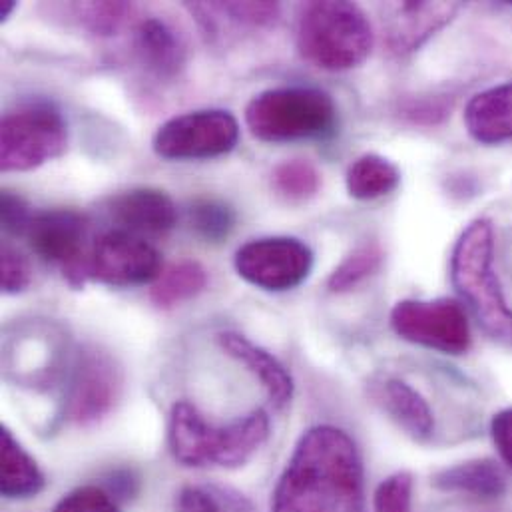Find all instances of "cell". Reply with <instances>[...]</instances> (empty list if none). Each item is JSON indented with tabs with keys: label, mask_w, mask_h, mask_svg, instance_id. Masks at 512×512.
I'll list each match as a JSON object with an SVG mask.
<instances>
[{
	"label": "cell",
	"mask_w": 512,
	"mask_h": 512,
	"mask_svg": "<svg viewBox=\"0 0 512 512\" xmlns=\"http://www.w3.org/2000/svg\"><path fill=\"white\" fill-rule=\"evenodd\" d=\"M295 40L303 60L327 72H343L369 58L375 32L361 6L329 0L301 10Z\"/></svg>",
	"instance_id": "cell-4"
},
{
	"label": "cell",
	"mask_w": 512,
	"mask_h": 512,
	"mask_svg": "<svg viewBox=\"0 0 512 512\" xmlns=\"http://www.w3.org/2000/svg\"><path fill=\"white\" fill-rule=\"evenodd\" d=\"M273 190L287 202L311 200L321 188V174L307 160H287L273 170Z\"/></svg>",
	"instance_id": "cell-24"
},
{
	"label": "cell",
	"mask_w": 512,
	"mask_h": 512,
	"mask_svg": "<svg viewBox=\"0 0 512 512\" xmlns=\"http://www.w3.org/2000/svg\"><path fill=\"white\" fill-rule=\"evenodd\" d=\"M459 4L447 2H403L389 8L387 44L397 54L417 50L437 30L447 26Z\"/></svg>",
	"instance_id": "cell-14"
},
{
	"label": "cell",
	"mask_w": 512,
	"mask_h": 512,
	"mask_svg": "<svg viewBox=\"0 0 512 512\" xmlns=\"http://www.w3.org/2000/svg\"><path fill=\"white\" fill-rule=\"evenodd\" d=\"M269 437V417L256 409L230 425L210 423L192 403L172 407L168 445L174 459L190 469L222 467L238 469L252 461Z\"/></svg>",
	"instance_id": "cell-2"
},
{
	"label": "cell",
	"mask_w": 512,
	"mask_h": 512,
	"mask_svg": "<svg viewBox=\"0 0 512 512\" xmlns=\"http://www.w3.org/2000/svg\"><path fill=\"white\" fill-rule=\"evenodd\" d=\"M30 206L14 192L4 190L0 198V218H2V230L8 236H26V230L32 222Z\"/></svg>",
	"instance_id": "cell-31"
},
{
	"label": "cell",
	"mask_w": 512,
	"mask_h": 512,
	"mask_svg": "<svg viewBox=\"0 0 512 512\" xmlns=\"http://www.w3.org/2000/svg\"><path fill=\"white\" fill-rule=\"evenodd\" d=\"M451 281L483 329L495 341L512 345V307L495 269L491 220H473L459 236L451 256Z\"/></svg>",
	"instance_id": "cell-3"
},
{
	"label": "cell",
	"mask_w": 512,
	"mask_h": 512,
	"mask_svg": "<svg viewBox=\"0 0 512 512\" xmlns=\"http://www.w3.org/2000/svg\"><path fill=\"white\" fill-rule=\"evenodd\" d=\"M254 138L269 144L327 138L337 128L335 100L319 88L281 86L259 92L246 106Z\"/></svg>",
	"instance_id": "cell-5"
},
{
	"label": "cell",
	"mask_w": 512,
	"mask_h": 512,
	"mask_svg": "<svg viewBox=\"0 0 512 512\" xmlns=\"http://www.w3.org/2000/svg\"><path fill=\"white\" fill-rule=\"evenodd\" d=\"M76 10L80 20L92 34L114 36L134 8L126 2H90L76 6Z\"/></svg>",
	"instance_id": "cell-26"
},
{
	"label": "cell",
	"mask_w": 512,
	"mask_h": 512,
	"mask_svg": "<svg viewBox=\"0 0 512 512\" xmlns=\"http://www.w3.org/2000/svg\"><path fill=\"white\" fill-rule=\"evenodd\" d=\"M379 401L391 419L413 439L427 441L433 435V411L419 391L401 379H389L381 387Z\"/></svg>",
	"instance_id": "cell-18"
},
{
	"label": "cell",
	"mask_w": 512,
	"mask_h": 512,
	"mask_svg": "<svg viewBox=\"0 0 512 512\" xmlns=\"http://www.w3.org/2000/svg\"><path fill=\"white\" fill-rule=\"evenodd\" d=\"M491 437L503 459L512 471V407L499 411L491 421Z\"/></svg>",
	"instance_id": "cell-33"
},
{
	"label": "cell",
	"mask_w": 512,
	"mask_h": 512,
	"mask_svg": "<svg viewBox=\"0 0 512 512\" xmlns=\"http://www.w3.org/2000/svg\"><path fill=\"white\" fill-rule=\"evenodd\" d=\"M313 250L297 238H259L244 244L234 265L242 279L263 291H289L301 285L313 269Z\"/></svg>",
	"instance_id": "cell-10"
},
{
	"label": "cell",
	"mask_w": 512,
	"mask_h": 512,
	"mask_svg": "<svg viewBox=\"0 0 512 512\" xmlns=\"http://www.w3.org/2000/svg\"><path fill=\"white\" fill-rule=\"evenodd\" d=\"M162 273V256L144 238L114 230L100 236L84 261V283L98 281L112 287L152 283Z\"/></svg>",
	"instance_id": "cell-9"
},
{
	"label": "cell",
	"mask_w": 512,
	"mask_h": 512,
	"mask_svg": "<svg viewBox=\"0 0 512 512\" xmlns=\"http://www.w3.org/2000/svg\"><path fill=\"white\" fill-rule=\"evenodd\" d=\"M401 184L399 168L379 156V154H363L359 156L345 174V186L353 200L371 202L395 192Z\"/></svg>",
	"instance_id": "cell-21"
},
{
	"label": "cell",
	"mask_w": 512,
	"mask_h": 512,
	"mask_svg": "<svg viewBox=\"0 0 512 512\" xmlns=\"http://www.w3.org/2000/svg\"><path fill=\"white\" fill-rule=\"evenodd\" d=\"M240 140L238 118L220 108L196 110L164 122L152 148L164 160H212L230 154Z\"/></svg>",
	"instance_id": "cell-7"
},
{
	"label": "cell",
	"mask_w": 512,
	"mask_h": 512,
	"mask_svg": "<svg viewBox=\"0 0 512 512\" xmlns=\"http://www.w3.org/2000/svg\"><path fill=\"white\" fill-rule=\"evenodd\" d=\"M465 126L479 144L512 142V82L475 94L465 108Z\"/></svg>",
	"instance_id": "cell-17"
},
{
	"label": "cell",
	"mask_w": 512,
	"mask_h": 512,
	"mask_svg": "<svg viewBox=\"0 0 512 512\" xmlns=\"http://www.w3.org/2000/svg\"><path fill=\"white\" fill-rule=\"evenodd\" d=\"M395 333L415 345L447 355H463L471 347V325L465 309L453 299H405L391 311Z\"/></svg>",
	"instance_id": "cell-8"
},
{
	"label": "cell",
	"mask_w": 512,
	"mask_h": 512,
	"mask_svg": "<svg viewBox=\"0 0 512 512\" xmlns=\"http://www.w3.org/2000/svg\"><path fill=\"white\" fill-rule=\"evenodd\" d=\"M134 52L140 64L162 80L176 78L188 60L182 36L164 20L148 18L134 32Z\"/></svg>",
	"instance_id": "cell-16"
},
{
	"label": "cell",
	"mask_w": 512,
	"mask_h": 512,
	"mask_svg": "<svg viewBox=\"0 0 512 512\" xmlns=\"http://www.w3.org/2000/svg\"><path fill=\"white\" fill-rule=\"evenodd\" d=\"M120 389L122 375L110 355L98 349L82 353L70 387V419L78 425L98 423L118 403Z\"/></svg>",
	"instance_id": "cell-12"
},
{
	"label": "cell",
	"mask_w": 512,
	"mask_h": 512,
	"mask_svg": "<svg viewBox=\"0 0 512 512\" xmlns=\"http://www.w3.org/2000/svg\"><path fill=\"white\" fill-rule=\"evenodd\" d=\"M88 220L74 210H48L32 216L26 240L32 252L46 263L58 265L64 279L80 289L84 287V261Z\"/></svg>",
	"instance_id": "cell-11"
},
{
	"label": "cell",
	"mask_w": 512,
	"mask_h": 512,
	"mask_svg": "<svg viewBox=\"0 0 512 512\" xmlns=\"http://www.w3.org/2000/svg\"><path fill=\"white\" fill-rule=\"evenodd\" d=\"M68 148V126L48 102L8 110L0 122V170L30 172L60 158Z\"/></svg>",
	"instance_id": "cell-6"
},
{
	"label": "cell",
	"mask_w": 512,
	"mask_h": 512,
	"mask_svg": "<svg viewBox=\"0 0 512 512\" xmlns=\"http://www.w3.org/2000/svg\"><path fill=\"white\" fill-rule=\"evenodd\" d=\"M2 481L0 491L6 499L36 497L44 489V475L36 461L22 449L8 429L0 431Z\"/></svg>",
	"instance_id": "cell-20"
},
{
	"label": "cell",
	"mask_w": 512,
	"mask_h": 512,
	"mask_svg": "<svg viewBox=\"0 0 512 512\" xmlns=\"http://www.w3.org/2000/svg\"><path fill=\"white\" fill-rule=\"evenodd\" d=\"M52 512H120V509L106 491L88 485L62 497Z\"/></svg>",
	"instance_id": "cell-30"
},
{
	"label": "cell",
	"mask_w": 512,
	"mask_h": 512,
	"mask_svg": "<svg viewBox=\"0 0 512 512\" xmlns=\"http://www.w3.org/2000/svg\"><path fill=\"white\" fill-rule=\"evenodd\" d=\"M271 512H367L363 461L353 439L333 425L303 433L273 491Z\"/></svg>",
	"instance_id": "cell-1"
},
{
	"label": "cell",
	"mask_w": 512,
	"mask_h": 512,
	"mask_svg": "<svg viewBox=\"0 0 512 512\" xmlns=\"http://www.w3.org/2000/svg\"><path fill=\"white\" fill-rule=\"evenodd\" d=\"M192 230L210 244H220L230 238L236 228L234 210L218 200H198L188 210Z\"/></svg>",
	"instance_id": "cell-25"
},
{
	"label": "cell",
	"mask_w": 512,
	"mask_h": 512,
	"mask_svg": "<svg viewBox=\"0 0 512 512\" xmlns=\"http://www.w3.org/2000/svg\"><path fill=\"white\" fill-rule=\"evenodd\" d=\"M218 341L232 359L242 363L256 379H259L269 401L277 409L289 405L293 397V379L289 371L269 351H265L263 347L250 341L246 335L236 331L220 333Z\"/></svg>",
	"instance_id": "cell-15"
},
{
	"label": "cell",
	"mask_w": 512,
	"mask_h": 512,
	"mask_svg": "<svg viewBox=\"0 0 512 512\" xmlns=\"http://www.w3.org/2000/svg\"><path fill=\"white\" fill-rule=\"evenodd\" d=\"M214 12L230 16V20L254 28H265L277 22L279 4L277 2H218L210 4Z\"/></svg>",
	"instance_id": "cell-28"
},
{
	"label": "cell",
	"mask_w": 512,
	"mask_h": 512,
	"mask_svg": "<svg viewBox=\"0 0 512 512\" xmlns=\"http://www.w3.org/2000/svg\"><path fill=\"white\" fill-rule=\"evenodd\" d=\"M208 285V271L198 261H180L164 269L152 283L150 299L160 309H172L196 295Z\"/></svg>",
	"instance_id": "cell-22"
},
{
	"label": "cell",
	"mask_w": 512,
	"mask_h": 512,
	"mask_svg": "<svg viewBox=\"0 0 512 512\" xmlns=\"http://www.w3.org/2000/svg\"><path fill=\"white\" fill-rule=\"evenodd\" d=\"M435 485L441 491L473 495L479 499H499L507 491V479L501 467L489 459L467 461L445 469L435 477Z\"/></svg>",
	"instance_id": "cell-19"
},
{
	"label": "cell",
	"mask_w": 512,
	"mask_h": 512,
	"mask_svg": "<svg viewBox=\"0 0 512 512\" xmlns=\"http://www.w3.org/2000/svg\"><path fill=\"white\" fill-rule=\"evenodd\" d=\"M110 218L124 232L164 234L178 224V208L174 200L156 188H134L108 200Z\"/></svg>",
	"instance_id": "cell-13"
},
{
	"label": "cell",
	"mask_w": 512,
	"mask_h": 512,
	"mask_svg": "<svg viewBox=\"0 0 512 512\" xmlns=\"http://www.w3.org/2000/svg\"><path fill=\"white\" fill-rule=\"evenodd\" d=\"M383 263V250L379 244H363L345 257L329 275L327 287L333 293H345L375 275Z\"/></svg>",
	"instance_id": "cell-23"
},
{
	"label": "cell",
	"mask_w": 512,
	"mask_h": 512,
	"mask_svg": "<svg viewBox=\"0 0 512 512\" xmlns=\"http://www.w3.org/2000/svg\"><path fill=\"white\" fill-rule=\"evenodd\" d=\"M176 512H224V507L210 491L184 487L176 497Z\"/></svg>",
	"instance_id": "cell-32"
},
{
	"label": "cell",
	"mask_w": 512,
	"mask_h": 512,
	"mask_svg": "<svg viewBox=\"0 0 512 512\" xmlns=\"http://www.w3.org/2000/svg\"><path fill=\"white\" fill-rule=\"evenodd\" d=\"M14 8H16V2H10V0H8V2H2V4H0V20L6 22L8 16H10V12H12Z\"/></svg>",
	"instance_id": "cell-34"
},
{
	"label": "cell",
	"mask_w": 512,
	"mask_h": 512,
	"mask_svg": "<svg viewBox=\"0 0 512 512\" xmlns=\"http://www.w3.org/2000/svg\"><path fill=\"white\" fill-rule=\"evenodd\" d=\"M413 477L407 471L387 477L375 491V512H411Z\"/></svg>",
	"instance_id": "cell-27"
},
{
	"label": "cell",
	"mask_w": 512,
	"mask_h": 512,
	"mask_svg": "<svg viewBox=\"0 0 512 512\" xmlns=\"http://www.w3.org/2000/svg\"><path fill=\"white\" fill-rule=\"evenodd\" d=\"M0 269H2V291L6 295H16V293H22L24 289H28V285L32 281L30 263L8 242L2 244Z\"/></svg>",
	"instance_id": "cell-29"
}]
</instances>
